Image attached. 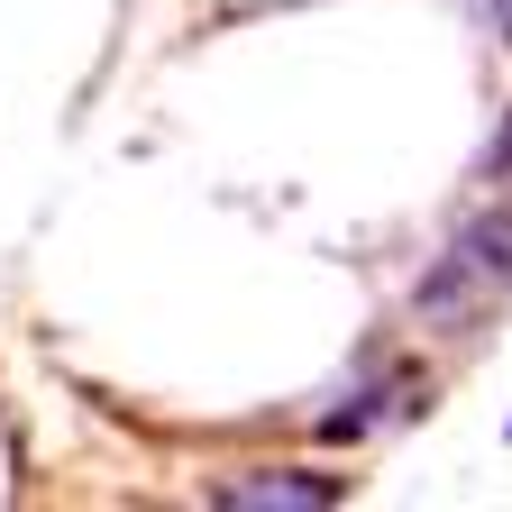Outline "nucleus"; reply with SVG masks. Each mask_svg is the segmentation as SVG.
I'll list each match as a JSON object with an SVG mask.
<instances>
[{"mask_svg": "<svg viewBox=\"0 0 512 512\" xmlns=\"http://www.w3.org/2000/svg\"><path fill=\"white\" fill-rule=\"evenodd\" d=\"M494 302H512V211L503 202L476 211V220H458L448 256H439L430 284H421V320H476Z\"/></svg>", "mask_w": 512, "mask_h": 512, "instance_id": "1", "label": "nucleus"}, {"mask_svg": "<svg viewBox=\"0 0 512 512\" xmlns=\"http://www.w3.org/2000/svg\"><path fill=\"white\" fill-rule=\"evenodd\" d=\"M348 485L339 476H220L211 485V503H229V512H320V503H339Z\"/></svg>", "mask_w": 512, "mask_h": 512, "instance_id": "2", "label": "nucleus"}, {"mask_svg": "<svg viewBox=\"0 0 512 512\" xmlns=\"http://www.w3.org/2000/svg\"><path fill=\"white\" fill-rule=\"evenodd\" d=\"M485 183H512V110H503V128H494V147H485Z\"/></svg>", "mask_w": 512, "mask_h": 512, "instance_id": "3", "label": "nucleus"}, {"mask_svg": "<svg viewBox=\"0 0 512 512\" xmlns=\"http://www.w3.org/2000/svg\"><path fill=\"white\" fill-rule=\"evenodd\" d=\"M485 19H494V37L512 46V0H485Z\"/></svg>", "mask_w": 512, "mask_h": 512, "instance_id": "4", "label": "nucleus"}]
</instances>
